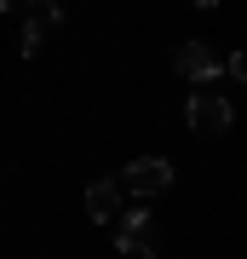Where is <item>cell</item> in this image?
Segmentation results:
<instances>
[{
  "instance_id": "obj_3",
  "label": "cell",
  "mask_w": 247,
  "mask_h": 259,
  "mask_svg": "<svg viewBox=\"0 0 247 259\" xmlns=\"http://www.w3.org/2000/svg\"><path fill=\"white\" fill-rule=\"evenodd\" d=\"M115 185H121V190H132L138 202H156V196L173 190V161H167V156H138V161L121 167Z\"/></svg>"
},
{
  "instance_id": "obj_2",
  "label": "cell",
  "mask_w": 247,
  "mask_h": 259,
  "mask_svg": "<svg viewBox=\"0 0 247 259\" xmlns=\"http://www.w3.org/2000/svg\"><path fill=\"white\" fill-rule=\"evenodd\" d=\"M173 69L184 75V81H195V87H213L219 75H230V58L213 47V40H178Z\"/></svg>"
},
{
  "instance_id": "obj_7",
  "label": "cell",
  "mask_w": 247,
  "mask_h": 259,
  "mask_svg": "<svg viewBox=\"0 0 247 259\" xmlns=\"http://www.w3.org/2000/svg\"><path fill=\"white\" fill-rule=\"evenodd\" d=\"M230 75H236V81L247 87V47H241V52H230Z\"/></svg>"
},
{
  "instance_id": "obj_6",
  "label": "cell",
  "mask_w": 247,
  "mask_h": 259,
  "mask_svg": "<svg viewBox=\"0 0 247 259\" xmlns=\"http://www.w3.org/2000/svg\"><path fill=\"white\" fill-rule=\"evenodd\" d=\"M40 35H46V23L23 12V40H18V52H23V58H35V52H40Z\"/></svg>"
},
{
  "instance_id": "obj_4",
  "label": "cell",
  "mask_w": 247,
  "mask_h": 259,
  "mask_svg": "<svg viewBox=\"0 0 247 259\" xmlns=\"http://www.w3.org/2000/svg\"><path fill=\"white\" fill-rule=\"evenodd\" d=\"M184 121H190L202 139H219V133L236 127V104H230L224 93H213V87H195V93H190V110H184Z\"/></svg>"
},
{
  "instance_id": "obj_1",
  "label": "cell",
  "mask_w": 247,
  "mask_h": 259,
  "mask_svg": "<svg viewBox=\"0 0 247 259\" xmlns=\"http://www.w3.org/2000/svg\"><path fill=\"white\" fill-rule=\"evenodd\" d=\"M110 236H115V248L127 259H156L161 253V231H156V219H150L144 202H132L127 213H121V219L110 225Z\"/></svg>"
},
{
  "instance_id": "obj_5",
  "label": "cell",
  "mask_w": 247,
  "mask_h": 259,
  "mask_svg": "<svg viewBox=\"0 0 247 259\" xmlns=\"http://www.w3.org/2000/svg\"><path fill=\"white\" fill-rule=\"evenodd\" d=\"M121 213H127V207H121V185L92 179V185H86V219H92V225H115Z\"/></svg>"
}]
</instances>
